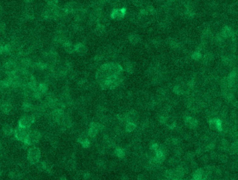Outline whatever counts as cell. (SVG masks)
Listing matches in <instances>:
<instances>
[{
	"label": "cell",
	"instance_id": "1",
	"mask_svg": "<svg viewBox=\"0 0 238 180\" xmlns=\"http://www.w3.org/2000/svg\"><path fill=\"white\" fill-rule=\"evenodd\" d=\"M41 138V134L39 131L34 130V131H30L29 134L23 142V146L25 148H27L30 146H33L39 143Z\"/></svg>",
	"mask_w": 238,
	"mask_h": 180
},
{
	"label": "cell",
	"instance_id": "2",
	"mask_svg": "<svg viewBox=\"0 0 238 180\" xmlns=\"http://www.w3.org/2000/svg\"><path fill=\"white\" fill-rule=\"evenodd\" d=\"M41 158V150L36 147H32L28 150L27 160L31 164H37L40 161Z\"/></svg>",
	"mask_w": 238,
	"mask_h": 180
},
{
	"label": "cell",
	"instance_id": "3",
	"mask_svg": "<svg viewBox=\"0 0 238 180\" xmlns=\"http://www.w3.org/2000/svg\"><path fill=\"white\" fill-rule=\"evenodd\" d=\"M36 118L32 115H25L20 117L18 121V126L26 128V129H30L31 126L35 122Z\"/></svg>",
	"mask_w": 238,
	"mask_h": 180
},
{
	"label": "cell",
	"instance_id": "4",
	"mask_svg": "<svg viewBox=\"0 0 238 180\" xmlns=\"http://www.w3.org/2000/svg\"><path fill=\"white\" fill-rule=\"evenodd\" d=\"M30 131V129H26V128H23L18 126V127L14 130L13 133L14 136H15L17 140L23 143L25 140V139L27 138Z\"/></svg>",
	"mask_w": 238,
	"mask_h": 180
},
{
	"label": "cell",
	"instance_id": "5",
	"mask_svg": "<svg viewBox=\"0 0 238 180\" xmlns=\"http://www.w3.org/2000/svg\"><path fill=\"white\" fill-rule=\"evenodd\" d=\"M127 13V10L125 8L115 9L112 11L110 13V18L114 20H121L124 17Z\"/></svg>",
	"mask_w": 238,
	"mask_h": 180
},
{
	"label": "cell",
	"instance_id": "6",
	"mask_svg": "<svg viewBox=\"0 0 238 180\" xmlns=\"http://www.w3.org/2000/svg\"><path fill=\"white\" fill-rule=\"evenodd\" d=\"M80 6L75 2H69L64 5V8L68 14L74 13L80 9Z\"/></svg>",
	"mask_w": 238,
	"mask_h": 180
},
{
	"label": "cell",
	"instance_id": "7",
	"mask_svg": "<svg viewBox=\"0 0 238 180\" xmlns=\"http://www.w3.org/2000/svg\"><path fill=\"white\" fill-rule=\"evenodd\" d=\"M38 170L40 171H44L47 173H51L52 171V165L47 161H41L37 163Z\"/></svg>",
	"mask_w": 238,
	"mask_h": 180
},
{
	"label": "cell",
	"instance_id": "8",
	"mask_svg": "<svg viewBox=\"0 0 238 180\" xmlns=\"http://www.w3.org/2000/svg\"><path fill=\"white\" fill-rule=\"evenodd\" d=\"M58 125L61 127V129L66 130L69 129V128L72 126V122H71V120L69 117H68L67 115H65L63 117L62 119L59 121Z\"/></svg>",
	"mask_w": 238,
	"mask_h": 180
},
{
	"label": "cell",
	"instance_id": "9",
	"mask_svg": "<svg viewBox=\"0 0 238 180\" xmlns=\"http://www.w3.org/2000/svg\"><path fill=\"white\" fill-rule=\"evenodd\" d=\"M32 52V47H31L30 45L25 44V45H21L19 49V53H20V56L22 57H26L29 55Z\"/></svg>",
	"mask_w": 238,
	"mask_h": 180
},
{
	"label": "cell",
	"instance_id": "10",
	"mask_svg": "<svg viewBox=\"0 0 238 180\" xmlns=\"http://www.w3.org/2000/svg\"><path fill=\"white\" fill-rule=\"evenodd\" d=\"M0 110L4 114H9L13 110V106L9 101H4L0 105Z\"/></svg>",
	"mask_w": 238,
	"mask_h": 180
},
{
	"label": "cell",
	"instance_id": "11",
	"mask_svg": "<svg viewBox=\"0 0 238 180\" xmlns=\"http://www.w3.org/2000/svg\"><path fill=\"white\" fill-rule=\"evenodd\" d=\"M75 52L80 55H85L87 52V48L85 44L78 43L75 45Z\"/></svg>",
	"mask_w": 238,
	"mask_h": 180
},
{
	"label": "cell",
	"instance_id": "12",
	"mask_svg": "<svg viewBox=\"0 0 238 180\" xmlns=\"http://www.w3.org/2000/svg\"><path fill=\"white\" fill-rule=\"evenodd\" d=\"M11 89L10 86L5 79L0 80V92H2V94H8Z\"/></svg>",
	"mask_w": 238,
	"mask_h": 180
},
{
	"label": "cell",
	"instance_id": "13",
	"mask_svg": "<svg viewBox=\"0 0 238 180\" xmlns=\"http://www.w3.org/2000/svg\"><path fill=\"white\" fill-rule=\"evenodd\" d=\"M63 48L66 53L68 54H73L75 53V45H73L71 41H67L63 44Z\"/></svg>",
	"mask_w": 238,
	"mask_h": 180
},
{
	"label": "cell",
	"instance_id": "14",
	"mask_svg": "<svg viewBox=\"0 0 238 180\" xmlns=\"http://www.w3.org/2000/svg\"><path fill=\"white\" fill-rule=\"evenodd\" d=\"M23 110L26 112H33L34 109V106L31 102V101H25L23 103Z\"/></svg>",
	"mask_w": 238,
	"mask_h": 180
},
{
	"label": "cell",
	"instance_id": "15",
	"mask_svg": "<svg viewBox=\"0 0 238 180\" xmlns=\"http://www.w3.org/2000/svg\"><path fill=\"white\" fill-rule=\"evenodd\" d=\"M220 33L223 35V36L226 39V38L231 37L234 32H233V30L230 27H228V26H225V27H223L222 28L221 32Z\"/></svg>",
	"mask_w": 238,
	"mask_h": 180
},
{
	"label": "cell",
	"instance_id": "16",
	"mask_svg": "<svg viewBox=\"0 0 238 180\" xmlns=\"http://www.w3.org/2000/svg\"><path fill=\"white\" fill-rule=\"evenodd\" d=\"M24 18L27 20H33L34 18V12L32 8L28 7L24 11Z\"/></svg>",
	"mask_w": 238,
	"mask_h": 180
},
{
	"label": "cell",
	"instance_id": "17",
	"mask_svg": "<svg viewBox=\"0 0 238 180\" xmlns=\"http://www.w3.org/2000/svg\"><path fill=\"white\" fill-rule=\"evenodd\" d=\"M2 131L6 136H11L14 133V130L11 125L4 124L2 128Z\"/></svg>",
	"mask_w": 238,
	"mask_h": 180
},
{
	"label": "cell",
	"instance_id": "18",
	"mask_svg": "<svg viewBox=\"0 0 238 180\" xmlns=\"http://www.w3.org/2000/svg\"><path fill=\"white\" fill-rule=\"evenodd\" d=\"M168 44L170 48L173 49H179L181 48V46H181V43H180L177 40H175V39H172V38H170V39H168Z\"/></svg>",
	"mask_w": 238,
	"mask_h": 180
},
{
	"label": "cell",
	"instance_id": "19",
	"mask_svg": "<svg viewBox=\"0 0 238 180\" xmlns=\"http://www.w3.org/2000/svg\"><path fill=\"white\" fill-rule=\"evenodd\" d=\"M128 40H129L130 43L133 45H137L141 41V38L136 34H132L128 36Z\"/></svg>",
	"mask_w": 238,
	"mask_h": 180
},
{
	"label": "cell",
	"instance_id": "20",
	"mask_svg": "<svg viewBox=\"0 0 238 180\" xmlns=\"http://www.w3.org/2000/svg\"><path fill=\"white\" fill-rule=\"evenodd\" d=\"M78 142L82 144L83 147H85V148L88 147L90 144L89 140L87 139V136H85V134H82L81 136L79 137V138H78Z\"/></svg>",
	"mask_w": 238,
	"mask_h": 180
},
{
	"label": "cell",
	"instance_id": "21",
	"mask_svg": "<svg viewBox=\"0 0 238 180\" xmlns=\"http://www.w3.org/2000/svg\"><path fill=\"white\" fill-rule=\"evenodd\" d=\"M55 32H56V34H64L66 32H67L65 25L61 22L59 23L55 29Z\"/></svg>",
	"mask_w": 238,
	"mask_h": 180
},
{
	"label": "cell",
	"instance_id": "22",
	"mask_svg": "<svg viewBox=\"0 0 238 180\" xmlns=\"http://www.w3.org/2000/svg\"><path fill=\"white\" fill-rule=\"evenodd\" d=\"M202 60H203L204 64H209L212 61V60H214V56L213 54L210 53H206L203 56H202Z\"/></svg>",
	"mask_w": 238,
	"mask_h": 180
},
{
	"label": "cell",
	"instance_id": "23",
	"mask_svg": "<svg viewBox=\"0 0 238 180\" xmlns=\"http://www.w3.org/2000/svg\"><path fill=\"white\" fill-rule=\"evenodd\" d=\"M94 32L95 34L99 35V36H101V35L104 34V33L106 32V27H104L103 25L97 24L96 26H95Z\"/></svg>",
	"mask_w": 238,
	"mask_h": 180
},
{
	"label": "cell",
	"instance_id": "24",
	"mask_svg": "<svg viewBox=\"0 0 238 180\" xmlns=\"http://www.w3.org/2000/svg\"><path fill=\"white\" fill-rule=\"evenodd\" d=\"M97 24L103 25L104 27H106V26L108 24V18H107L106 16H104L102 14V15L98 18V20H97Z\"/></svg>",
	"mask_w": 238,
	"mask_h": 180
},
{
	"label": "cell",
	"instance_id": "25",
	"mask_svg": "<svg viewBox=\"0 0 238 180\" xmlns=\"http://www.w3.org/2000/svg\"><path fill=\"white\" fill-rule=\"evenodd\" d=\"M124 69L127 73H134V66L131 62L128 61V62L125 63Z\"/></svg>",
	"mask_w": 238,
	"mask_h": 180
},
{
	"label": "cell",
	"instance_id": "26",
	"mask_svg": "<svg viewBox=\"0 0 238 180\" xmlns=\"http://www.w3.org/2000/svg\"><path fill=\"white\" fill-rule=\"evenodd\" d=\"M72 29L75 32H80L82 30V25L80 24V22L75 21V22L72 25Z\"/></svg>",
	"mask_w": 238,
	"mask_h": 180
},
{
	"label": "cell",
	"instance_id": "27",
	"mask_svg": "<svg viewBox=\"0 0 238 180\" xmlns=\"http://www.w3.org/2000/svg\"><path fill=\"white\" fill-rule=\"evenodd\" d=\"M4 48V54H11L13 51V48L11 43H4L3 45Z\"/></svg>",
	"mask_w": 238,
	"mask_h": 180
},
{
	"label": "cell",
	"instance_id": "28",
	"mask_svg": "<svg viewBox=\"0 0 238 180\" xmlns=\"http://www.w3.org/2000/svg\"><path fill=\"white\" fill-rule=\"evenodd\" d=\"M215 40V42L216 43L221 45V44L223 43V42H224V41H225V38L223 36V35L221 34V33H219V34L216 35Z\"/></svg>",
	"mask_w": 238,
	"mask_h": 180
},
{
	"label": "cell",
	"instance_id": "29",
	"mask_svg": "<svg viewBox=\"0 0 238 180\" xmlns=\"http://www.w3.org/2000/svg\"><path fill=\"white\" fill-rule=\"evenodd\" d=\"M145 10H146L148 15H154V14L156 13V9H154V6L151 5L147 6L146 8H145Z\"/></svg>",
	"mask_w": 238,
	"mask_h": 180
},
{
	"label": "cell",
	"instance_id": "30",
	"mask_svg": "<svg viewBox=\"0 0 238 180\" xmlns=\"http://www.w3.org/2000/svg\"><path fill=\"white\" fill-rule=\"evenodd\" d=\"M191 57H192L193 60H194L196 61H198L202 59V54L198 51H195L194 53L192 54Z\"/></svg>",
	"mask_w": 238,
	"mask_h": 180
},
{
	"label": "cell",
	"instance_id": "31",
	"mask_svg": "<svg viewBox=\"0 0 238 180\" xmlns=\"http://www.w3.org/2000/svg\"><path fill=\"white\" fill-rule=\"evenodd\" d=\"M184 16H186L187 18H189V19L193 18L195 16L194 11V10H186V9H185Z\"/></svg>",
	"mask_w": 238,
	"mask_h": 180
},
{
	"label": "cell",
	"instance_id": "32",
	"mask_svg": "<svg viewBox=\"0 0 238 180\" xmlns=\"http://www.w3.org/2000/svg\"><path fill=\"white\" fill-rule=\"evenodd\" d=\"M47 5L51 6H58L59 1L58 0H46Z\"/></svg>",
	"mask_w": 238,
	"mask_h": 180
},
{
	"label": "cell",
	"instance_id": "33",
	"mask_svg": "<svg viewBox=\"0 0 238 180\" xmlns=\"http://www.w3.org/2000/svg\"><path fill=\"white\" fill-rule=\"evenodd\" d=\"M135 128V124L132 122H127V130L128 131H131L133 130H134Z\"/></svg>",
	"mask_w": 238,
	"mask_h": 180
},
{
	"label": "cell",
	"instance_id": "34",
	"mask_svg": "<svg viewBox=\"0 0 238 180\" xmlns=\"http://www.w3.org/2000/svg\"><path fill=\"white\" fill-rule=\"evenodd\" d=\"M103 58L104 56L103 54H97L94 57V61H96V62H100V61H101L103 60Z\"/></svg>",
	"mask_w": 238,
	"mask_h": 180
},
{
	"label": "cell",
	"instance_id": "35",
	"mask_svg": "<svg viewBox=\"0 0 238 180\" xmlns=\"http://www.w3.org/2000/svg\"><path fill=\"white\" fill-rule=\"evenodd\" d=\"M134 4L136 6H142L144 4V0H134Z\"/></svg>",
	"mask_w": 238,
	"mask_h": 180
},
{
	"label": "cell",
	"instance_id": "36",
	"mask_svg": "<svg viewBox=\"0 0 238 180\" xmlns=\"http://www.w3.org/2000/svg\"><path fill=\"white\" fill-rule=\"evenodd\" d=\"M5 29H6L5 23L2 22V21H0V32L1 33L4 32V31H5Z\"/></svg>",
	"mask_w": 238,
	"mask_h": 180
},
{
	"label": "cell",
	"instance_id": "37",
	"mask_svg": "<svg viewBox=\"0 0 238 180\" xmlns=\"http://www.w3.org/2000/svg\"><path fill=\"white\" fill-rule=\"evenodd\" d=\"M152 43H153V44L155 45V46H159V45L161 44V40H159V39H155L152 41Z\"/></svg>",
	"mask_w": 238,
	"mask_h": 180
},
{
	"label": "cell",
	"instance_id": "38",
	"mask_svg": "<svg viewBox=\"0 0 238 180\" xmlns=\"http://www.w3.org/2000/svg\"><path fill=\"white\" fill-rule=\"evenodd\" d=\"M209 6H210L212 9H215L218 6V4L216 3V2H211L210 4H209Z\"/></svg>",
	"mask_w": 238,
	"mask_h": 180
},
{
	"label": "cell",
	"instance_id": "39",
	"mask_svg": "<svg viewBox=\"0 0 238 180\" xmlns=\"http://www.w3.org/2000/svg\"><path fill=\"white\" fill-rule=\"evenodd\" d=\"M187 157H188V158H189V159H191V158L194 157V154H193L192 152H189V153H187Z\"/></svg>",
	"mask_w": 238,
	"mask_h": 180
},
{
	"label": "cell",
	"instance_id": "40",
	"mask_svg": "<svg viewBox=\"0 0 238 180\" xmlns=\"http://www.w3.org/2000/svg\"><path fill=\"white\" fill-rule=\"evenodd\" d=\"M4 54V48H3V45L0 43V56L2 54Z\"/></svg>",
	"mask_w": 238,
	"mask_h": 180
},
{
	"label": "cell",
	"instance_id": "41",
	"mask_svg": "<svg viewBox=\"0 0 238 180\" xmlns=\"http://www.w3.org/2000/svg\"><path fill=\"white\" fill-rule=\"evenodd\" d=\"M97 163H98V164H97V165H98L99 166H100V167H103V165H104V162L103 161L100 160V161H99L98 162H97Z\"/></svg>",
	"mask_w": 238,
	"mask_h": 180
},
{
	"label": "cell",
	"instance_id": "42",
	"mask_svg": "<svg viewBox=\"0 0 238 180\" xmlns=\"http://www.w3.org/2000/svg\"><path fill=\"white\" fill-rule=\"evenodd\" d=\"M138 180H145V177L143 175H140L138 177Z\"/></svg>",
	"mask_w": 238,
	"mask_h": 180
},
{
	"label": "cell",
	"instance_id": "43",
	"mask_svg": "<svg viewBox=\"0 0 238 180\" xmlns=\"http://www.w3.org/2000/svg\"><path fill=\"white\" fill-rule=\"evenodd\" d=\"M203 161H205V162L208 161V157L207 156H204L203 157Z\"/></svg>",
	"mask_w": 238,
	"mask_h": 180
},
{
	"label": "cell",
	"instance_id": "44",
	"mask_svg": "<svg viewBox=\"0 0 238 180\" xmlns=\"http://www.w3.org/2000/svg\"><path fill=\"white\" fill-rule=\"evenodd\" d=\"M34 0H25V2L27 4H30V3H32V2H34Z\"/></svg>",
	"mask_w": 238,
	"mask_h": 180
},
{
	"label": "cell",
	"instance_id": "45",
	"mask_svg": "<svg viewBox=\"0 0 238 180\" xmlns=\"http://www.w3.org/2000/svg\"><path fill=\"white\" fill-rule=\"evenodd\" d=\"M59 180H67V179H66L65 177H61V178L59 179Z\"/></svg>",
	"mask_w": 238,
	"mask_h": 180
},
{
	"label": "cell",
	"instance_id": "46",
	"mask_svg": "<svg viewBox=\"0 0 238 180\" xmlns=\"http://www.w3.org/2000/svg\"><path fill=\"white\" fill-rule=\"evenodd\" d=\"M2 150V143H0V153H1Z\"/></svg>",
	"mask_w": 238,
	"mask_h": 180
},
{
	"label": "cell",
	"instance_id": "47",
	"mask_svg": "<svg viewBox=\"0 0 238 180\" xmlns=\"http://www.w3.org/2000/svg\"><path fill=\"white\" fill-rule=\"evenodd\" d=\"M1 174H2V172H1V170H0V175H1Z\"/></svg>",
	"mask_w": 238,
	"mask_h": 180
}]
</instances>
